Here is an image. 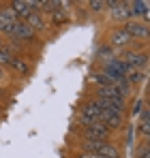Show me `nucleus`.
<instances>
[{"instance_id":"nucleus-16","label":"nucleus","mask_w":150,"mask_h":158,"mask_svg":"<svg viewBox=\"0 0 150 158\" xmlns=\"http://www.w3.org/2000/svg\"><path fill=\"white\" fill-rule=\"evenodd\" d=\"M13 60V52L9 47H0V66H9V62Z\"/></svg>"},{"instance_id":"nucleus-13","label":"nucleus","mask_w":150,"mask_h":158,"mask_svg":"<svg viewBox=\"0 0 150 158\" xmlns=\"http://www.w3.org/2000/svg\"><path fill=\"white\" fill-rule=\"evenodd\" d=\"M24 24L32 28V32H34V30H45V28H47L45 19H43V15H41L39 11H37V13H32L30 17H26V19H24Z\"/></svg>"},{"instance_id":"nucleus-21","label":"nucleus","mask_w":150,"mask_h":158,"mask_svg":"<svg viewBox=\"0 0 150 158\" xmlns=\"http://www.w3.org/2000/svg\"><path fill=\"white\" fill-rule=\"evenodd\" d=\"M0 47H2V43H0Z\"/></svg>"},{"instance_id":"nucleus-9","label":"nucleus","mask_w":150,"mask_h":158,"mask_svg":"<svg viewBox=\"0 0 150 158\" xmlns=\"http://www.w3.org/2000/svg\"><path fill=\"white\" fill-rule=\"evenodd\" d=\"M17 22H20V19L13 15V11H11V9H2V11H0V32L9 34V32L15 28Z\"/></svg>"},{"instance_id":"nucleus-5","label":"nucleus","mask_w":150,"mask_h":158,"mask_svg":"<svg viewBox=\"0 0 150 158\" xmlns=\"http://www.w3.org/2000/svg\"><path fill=\"white\" fill-rule=\"evenodd\" d=\"M122 28H125L126 34L131 36V41H133V39H135V41H137V39H142V41L148 39V24H146L144 19H129Z\"/></svg>"},{"instance_id":"nucleus-3","label":"nucleus","mask_w":150,"mask_h":158,"mask_svg":"<svg viewBox=\"0 0 150 158\" xmlns=\"http://www.w3.org/2000/svg\"><path fill=\"white\" fill-rule=\"evenodd\" d=\"M39 6H41V2H32V0H15V2H11V11H13V15L20 19V22H24L26 17H30L32 13H37L39 11Z\"/></svg>"},{"instance_id":"nucleus-14","label":"nucleus","mask_w":150,"mask_h":158,"mask_svg":"<svg viewBox=\"0 0 150 158\" xmlns=\"http://www.w3.org/2000/svg\"><path fill=\"white\" fill-rule=\"evenodd\" d=\"M125 79L133 85V83L144 81V79H146V73H144V71H139V69H129V71H126V75H125Z\"/></svg>"},{"instance_id":"nucleus-20","label":"nucleus","mask_w":150,"mask_h":158,"mask_svg":"<svg viewBox=\"0 0 150 158\" xmlns=\"http://www.w3.org/2000/svg\"><path fill=\"white\" fill-rule=\"evenodd\" d=\"M4 79H7V75H4V69L0 66V81H4Z\"/></svg>"},{"instance_id":"nucleus-4","label":"nucleus","mask_w":150,"mask_h":158,"mask_svg":"<svg viewBox=\"0 0 150 158\" xmlns=\"http://www.w3.org/2000/svg\"><path fill=\"white\" fill-rule=\"evenodd\" d=\"M120 60L125 62L129 69H139V71H144L146 64H148V53L139 52V49H129Z\"/></svg>"},{"instance_id":"nucleus-19","label":"nucleus","mask_w":150,"mask_h":158,"mask_svg":"<svg viewBox=\"0 0 150 158\" xmlns=\"http://www.w3.org/2000/svg\"><path fill=\"white\" fill-rule=\"evenodd\" d=\"M79 158H105V156H99V154H95V152H82Z\"/></svg>"},{"instance_id":"nucleus-10","label":"nucleus","mask_w":150,"mask_h":158,"mask_svg":"<svg viewBox=\"0 0 150 158\" xmlns=\"http://www.w3.org/2000/svg\"><path fill=\"white\" fill-rule=\"evenodd\" d=\"M131 43V36L125 32V28H116V30H112V34H109V47L114 49V47H125Z\"/></svg>"},{"instance_id":"nucleus-18","label":"nucleus","mask_w":150,"mask_h":158,"mask_svg":"<svg viewBox=\"0 0 150 158\" xmlns=\"http://www.w3.org/2000/svg\"><path fill=\"white\" fill-rule=\"evenodd\" d=\"M105 6H107V2H103V0H92V2H90V9H92V11H97V13L103 11Z\"/></svg>"},{"instance_id":"nucleus-2","label":"nucleus","mask_w":150,"mask_h":158,"mask_svg":"<svg viewBox=\"0 0 150 158\" xmlns=\"http://www.w3.org/2000/svg\"><path fill=\"white\" fill-rule=\"evenodd\" d=\"M99 113H101V107L95 103V98H90L86 105L82 107V111H79V124H82L84 128L97 124V122H99Z\"/></svg>"},{"instance_id":"nucleus-15","label":"nucleus","mask_w":150,"mask_h":158,"mask_svg":"<svg viewBox=\"0 0 150 158\" xmlns=\"http://www.w3.org/2000/svg\"><path fill=\"white\" fill-rule=\"evenodd\" d=\"M9 66H11L15 73H20V75H28V64H26L22 58H17V56H13V60L9 62Z\"/></svg>"},{"instance_id":"nucleus-17","label":"nucleus","mask_w":150,"mask_h":158,"mask_svg":"<svg viewBox=\"0 0 150 158\" xmlns=\"http://www.w3.org/2000/svg\"><path fill=\"white\" fill-rule=\"evenodd\" d=\"M144 107H146V101H144V98H137V101L133 103V111H131V113H133V115H139Z\"/></svg>"},{"instance_id":"nucleus-12","label":"nucleus","mask_w":150,"mask_h":158,"mask_svg":"<svg viewBox=\"0 0 150 158\" xmlns=\"http://www.w3.org/2000/svg\"><path fill=\"white\" fill-rule=\"evenodd\" d=\"M126 6H129V15L133 17H137V15H142V17H146L148 15V2H144V0H135V2H126Z\"/></svg>"},{"instance_id":"nucleus-6","label":"nucleus","mask_w":150,"mask_h":158,"mask_svg":"<svg viewBox=\"0 0 150 158\" xmlns=\"http://www.w3.org/2000/svg\"><path fill=\"white\" fill-rule=\"evenodd\" d=\"M109 128L105 126V124H92V126H88V128H84V141H107L109 139Z\"/></svg>"},{"instance_id":"nucleus-1","label":"nucleus","mask_w":150,"mask_h":158,"mask_svg":"<svg viewBox=\"0 0 150 158\" xmlns=\"http://www.w3.org/2000/svg\"><path fill=\"white\" fill-rule=\"evenodd\" d=\"M84 152H95L99 156H105V158H118L120 152L114 143L109 141H84Z\"/></svg>"},{"instance_id":"nucleus-7","label":"nucleus","mask_w":150,"mask_h":158,"mask_svg":"<svg viewBox=\"0 0 150 158\" xmlns=\"http://www.w3.org/2000/svg\"><path fill=\"white\" fill-rule=\"evenodd\" d=\"M9 36H11V41H13V43H24V41L34 39V32H32V28H30V26H26L24 22H17L15 28L9 32Z\"/></svg>"},{"instance_id":"nucleus-11","label":"nucleus","mask_w":150,"mask_h":158,"mask_svg":"<svg viewBox=\"0 0 150 158\" xmlns=\"http://www.w3.org/2000/svg\"><path fill=\"white\" fill-rule=\"evenodd\" d=\"M107 6H112V17L114 19H129V6L126 2H107Z\"/></svg>"},{"instance_id":"nucleus-8","label":"nucleus","mask_w":150,"mask_h":158,"mask_svg":"<svg viewBox=\"0 0 150 158\" xmlns=\"http://www.w3.org/2000/svg\"><path fill=\"white\" fill-rule=\"evenodd\" d=\"M99 122H101V124H105L109 131H112V128H120V126H122V115H120V113H114V111H105V109H101Z\"/></svg>"}]
</instances>
